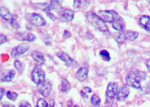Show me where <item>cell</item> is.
<instances>
[{"mask_svg": "<svg viewBox=\"0 0 150 107\" xmlns=\"http://www.w3.org/2000/svg\"><path fill=\"white\" fill-rule=\"evenodd\" d=\"M147 75L144 71H140L138 70H132L129 71L126 75V84L135 89H140L141 87V81L146 79Z\"/></svg>", "mask_w": 150, "mask_h": 107, "instance_id": "1", "label": "cell"}, {"mask_svg": "<svg viewBox=\"0 0 150 107\" xmlns=\"http://www.w3.org/2000/svg\"><path fill=\"white\" fill-rule=\"evenodd\" d=\"M87 19L89 23L93 26L96 30H99L102 33H108V27L106 25V22L101 18H99V15L95 14L92 12H88L87 14Z\"/></svg>", "mask_w": 150, "mask_h": 107, "instance_id": "2", "label": "cell"}, {"mask_svg": "<svg viewBox=\"0 0 150 107\" xmlns=\"http://www.w3.org/2000/svg\"><path fill=\"white\" fill-rule=\"evenodd\" d=\"M45 74L44 71L40 68L39 66H36L32 71V79H33V83L39 86L40 84L45 82Z\"/></svg>", "mask_w": 150, "mask_h": 107, "instance_id": "3", "label": "cell"}, {"mask_svg": "<svg viewBox=\"0 0 150 107\" xmlns=\"http://www.w3.org/2000/svg\"><path fill=\"white\" fill-rule=\"evenodd\" d=\"M118 14L114 10H100L99 12V18L105 22L113 23Z\"/></svg>", "mask_w": 150, "mask_h": 107, "instance_id": "4", "label": "cell"}, {"mask_svg": "<svg viewBox=\"0 0 150 107\" xmlns=\"http://www.w3.org/2000/svg\"><path fill=\"white\" fill-rule=\"evenodd\" d=\"M29 48H30V46L27 44H20L13 48L10 55L13 58H16L24 54L26 51L29 50Z\"/></svg>", "mask_w": 150, "mask_h": 107, "instance_id": "5", "label": "cell"}, {"mask_svg": "<svg viewBox=\"0 0 150 107\" xmlns=\"http://www.w3.org/2000/svg\"><path fill=\"white\" fill-rule=\"evenodd\" d=\"M118 93V83H110L106 88V96L108 100H113Z\"/></svg>", "mask_w": 150, "mask_h": 107, "instance_id": "6", "label": "cell"}, {"mask_svg": "<svg viewBox=\"0 0 150 107\" xmlns=\"http://www.w3.org/2000/svg\"><path fill=\"white\" fill-rule=\"evenodd\" d=\"M52 90V84L49 81H45L38 86V91L43 97H48Z\"/></svg>", "mask_w": 150, "mask_h": 107, "instance_id": "7", "label": "cell"}, {"mask_svg": "<svg viewBox=\"0 0 150 107\" xmlns=\"http://www.w3.org/2000/svg\"><path fill=\"white\" fill-rule=\"evenodd\" d=\"M29 20H30V23L33 24L35 26H44L46 24L45 19L42 18L41 15L37 14H32L30 16Z\"/></svg>", "mask_w": 150, "mask_h": 107, "instance_id": "8", "label": "cell"}, {"mask_svg": "<svg viewBox=\"0 0 150 107\" xmlns=\"http://www.w3.org/2000/svg\"><path fill=\"white\" fill-rule=\"evenodd\" d=\"M129 95V87L126 85H124L121 87L120 89L118 90L117 95H116V99L118 101H123L126 99Z\"/></svg>", "mask_w": 150, "mask_h": 107, "instance_id": "9", "label": "cell"}, {"mask_svg": "<svg viewBox=\"0 0 150 107\" xmlns=\"http://www.w3.org/2000/svg\"><path fill=\"white\" fill-rule=\"evenodd\" d=\"M60 16L64 21H71L74 18V11L69 9L64 10L60 12Z\"/></svg>", "mask_w": 150, "mask_h": 107, "instance_id": "10", "label": "cell"}, {"mask_svg": "<svg viewBox=\"0 0 150 107\" xmlns=\"http://www.w3.org/2000/svg\"><path fill=\"white\" fill-rule=\"evenodd\" d=\"M32 58L37 63V66H41L44 64L45 63V57H44V55L40 52H37V51H34L32 52Z\"/></svg>", "mask_w": 150, "mask_h": 107, "instance_id": "11", "label": "cell"}, {"mask_svg": "<svg viewBox=\"0 0 150 107\" xmlns=\"http://www.w3.org/2000/svg\"><path fill=\"white\" fill-rule=\"evenodd\" d=\"M112 26H113V28H114V30H118V31H122V30H124V27H125L124 21H123L122 18H121L118 14L116 16L114 21H113Z\"/></svg>", "mask_w": 150, "mask_h": 107, "instance_id": "12", "label": "cell"}, {"mask_svg": "<svg viewBox=\"0 0 150 107\" xmlns=\"http://www.w3.org/2000/svg\"><path fill=\"white\" fill-rule=\"evenodd\" d=\"M0 15H1V17L4 19V20H6V21H8L9 23H12L13 21L15 20L14 18H13V16L12 14L10 13V11L8 10L5 8V7H1V9H0Z\"/></svg>", "mask_w": 150, "mask_h": 107, "instance_id": "13", "label": "cell"}, {"mask_svg": "<svg viewBox=\"0 0 150 107\" xmlns=\"http://www.w3.org/2000/svg\"><path fill=\"white\" fill-rule=\"evenodd\" d=\"M87 75H88V68H86V67H84V68L79 69L78 71L76 72L75 76H76V79L79 81L83 82V81H84L87 79Z\"/></svg>", "mask_w": 150, "mask_h": 107, "instance_id": "14", "label": "cell"}, {"mask_svg": "<svg viewBox=\"0 0 150 107\" xmlns=\"http://www.w3.org/2000/svg\"><path fill=\"white\" fill-rule=\"evenodd\" d=\"M139 22L141 24V26L144 30L147 31H150V17L149 16H146V15H143L140 18Z\"/></svg>", "mask_w": 150, "mask_h": 107, "instance_id": "15", "label": "cell"}, {"mask_svg": "<svg viewBox=\"0 0 150 107\" xmlns=\"http://www.w3.org/2000/svg\"><path fill=\"white\" fill-rule=\"evenodd\" d=\"M57 57H59L60 59H62L64 62L66 63L67 64H68V65H72V64H73V63L75 62L74 59H72L68 54L64 53L63 52H58V53H57Z\"/></svg>", "mask_w": 150, "mask_h": 107, "instance_id": "16", "label": "cell"}, {"mask_svg": "<svg viewBox=\"0 0 150 107\" xmlns=\"http://www.w3.org/2000/svg\"><path fill=\"white\" fill-rule=\"evenodd\" d=\"M124 39L125 41H135L136 39L138 37V33L134 32V31H126L125 33H123Z\"/></svg>", "mask_w": 150, "mask_h": 107, "instance_id": "17", "label": "cell"}, {"mask_svg": "<svg viewBox=\"0 0 150 107\" xmlns=\"http://www.w3.org/2000/svg\"><path fill=\"white\" fill-rule=\"evenodd\" d=\"M71 90V86H70V83L66 79L62 78L61 79V85H60V90L61 92L64 94H66Z\"/></svg>", "mask_w": 150, "mask_h": 107, "instance_id": "18", "label": "cell"}, {"mask_svg": "<svg viewBox=\"0 0 150 107\" xmlns=\"http://www.w3.org/2000/svg\"><path fill=\"white\" fill-rule=\"evenodd\" d=\"M15 71L11 70V71H8L5 75L2 76L1 81H2V82H10V81L13 80V79L15 78Z\"/></svg>", "mask_w": 150, "mask_h": 107, "instance_id": "19", "label": "cell"}, {"mask_svg": "<svg viewBox=\"0 0 150 107\" xmlns=\"http://www.w3.org/2000/svg\"><path fill=\"white\" fill-rule=\"evenodd\" d=\"M35 6L37 9L42 10H44L46 13H48L50 10H52L50 4H48V3H37V4H35Z\"/></svg>", "mask_w": 150, "mask_h": 107, "instance_id": "20", "label": "cell"}, {"mask_svg": "<svg viewBox=\"0 0 150 107\" xmlns=\"http://www.w3.org/2000/svg\"><path fill=\"white\" fill-rule=\"evenodd\" d=\"M91 102L95 106H99L101 104V99L97 95H94L91 98Z\"/></svg>", "mask_w": 150, "mask_h": 107, "instance_id": "21", "label": "cell"}, {"mask_svg": "<svg viewBox=\"0 0 150 107\" xmlns=\"http://www.w3.org/2000/svg\"><path fill=\"white\" fill-rule=\"evenodd\" d=\"M99 55L103 60L105 61H110L111 60V56H110V53L106 50H102L100 51L99 52Z\"/></svg>", "mask_w": 150, "mask_h": 107, "instance_id": "22", "label": "cell"}, {"mask_svg": "<svg viewBox=\"0 0 150 107\" xmlns=\"http://www.w3.org/2000/svg\"><path fill=\"white\" fill-rule=\"evenodd\" d=\"M35 39H36V37L33 35V33H25L24 35L22 36V40L26 41H35Z\"/></svg>", "mask_w": 150, "mask_h": 107, "instance_id": "23", "label": "cell"}, {"mask_svg": "<svg viewBox=\"0 0 150 107\" xmlns=\"http://www.w3.org/2000/svg\"><path fill=\"white\" fill-rule=\"evenodd\" d=\"M6 97L9 98L10 100H11V101H15L17 99V98H18V94L9 90V91L6 92Z\"/></svg>", "mask_w": 150, "mask_h": 107, "instance_id": "24", "label": "cell"}, {"mask_svg": "<svg viewBox=\"0 0 150 107\" xmlns=\"http://www.w3.org/2000/svg\"><path fill=\"white\" fill-rule=\"evenodd\" d=\"M37 107H48V104L44 98H39L37 102Z\"/></svg>", "mask_w": 150, "mask_h": 107, "instance_id": "25", "label": "cell"}, {"mask_svg": "<svg viewBox=\"0 0 150 107\" xmlns=\"http://www.w3.org/2000/svg\"><path fill=\"white\" fill-rule=\"evenodd\" d=\"M50 6H51L52 10L60 9V7H61L59 1H51L50 2Z\"/></svg>", "mask_w": 150, "mask_h": 107, "instance_id": "26", "label": "cell"}, {"mask_svg": "<svg viewBox=\"0 0 150 107\" xmlns=\"http://www.w3.org/2000/svg\"><path fill=\"white\" fill-rule=\"evenodd\" d=\"M81 6V1H78V0H75L73 2V7L75 9H79Z\"/></svg>", "mask_w": 150, "mask_h": 107, "instance_id": "27", "label": "cell"}, {"mask_svg": "<svg viewBox=\"0 0 150 107\" xmlns=\"http://www.w3.org/2000/svg\"><path fill=\"white\" fill-rule=\"evenodd\" d=\"M15 68H16V69H18V70H20V69L21 68L22 65H21V62H20L19 60H15Z\"/></svg>", "mask_w": 150, "mask_h": 107, "instance_id": "28", "label": "cell"}, {"mask_svg": "<svg viewBox=\"0 0 150 107\" xmlns=\"http://www.w3.org/2000/svg\"><path fill=\"white\" fill-rule=\"evenodd\" d=\"M0 43H1V45H3V44H4V43H6V41H7V39H6V36L3 35V34H1L0 35Z\"/></svg>", "mask_w": 150, "mask_h": 107, "instance_id": "29", "label": "cell"}, {"mask_svg": "<svg viewBox=\"0 0 150 107\" xmlns=\"http://www.w3.org/2000/svg\"><path fill=\"white\" fill-rule=\"evenodd\" d=\"M19 107H31V106L30 105V103L28 101H21L20 105H19Z\"/></svg>", "mask_w": 150, "mask_h": 107, "instance_id": "30", "label": "cell"}, {"mask_svg": "<svg viewBox=\"0 0 150 107\" xmlns=\"http://www.w3.org/2000/svg\"><path fill=\"white\" fill-rule=\"evenodd\" d=\"M70 37H71V33H70V32H68V30H65L64 33V38L68 39Z\"/></svg>", "mask_w": 150, "mask_h": 107, "instance_id": "31", "label": "cell"}, {"mask_svg": "<svg viewBox=\"0 0 150 107\" xmlns=\"http://www.w3.org/2000/svg\"><path fill=\"white\" fill-rule=\"evenodd\" d=\"M11 26H12L15 29H18V28H19V25H18V23L17 22V21H15V20L13 21V22L11 23Z\"/></svg>", "mask_w": 150, "mask_h": 107, "instance_id": "32", "label": "cell"}, {"mask_svg": "<svg viewBox=\"0 0 150 107\" xmlns=\"http://www.w3.org/2000/svg\"><path fill=\"white\" fill-rule=\"evenodd\" d=\"M4 93H5V90L3 89V88H1V90H0V99H1V100L3 99Z\"/></svg>", "mask_w": 150, "mask_h": 107, "instance_id": "33", "label": "cell"}, {"mask_svg": "<svg viewBox=\"0 0 150 107\" xmlns=\"http://www.w3.org/2000/svg\"><path fill=\"white\" fill-rule=\"evenodd\" d=\"M80 95H81V96L84 99H87V95L84 92V90H81V91H80Z\"/></svg>", "mask_w": 150, "mask_h": 107, "instance_id": "34", "label": "cell"}, {"mask_svg": "<svg viewBox=\"0 0 150 107\" xmlns=\"http://www.w3.org/2000/svg\"><path fill=\"white\" fill-rule=\"evenodd\" d=\"M145 65H146V67H147L148 70L150 71V59L146 60V62H145Z\"/></svg>", "mask_w": 150, "mask_h": 107, "instance_id": "35", "label": "cell"}, {"mask_svg": "<svg viewBox=\"0 0 150 107\" xmlns=\"http://www.w3.org/2000/svg\"><path fill=\"white\" fill-rule=\"evenodd\" d=\"M84 90H85V91L87 93H91V91H92L90 87H87V86H85V87H84Z\"/></svg>", "mask_w": 150, "mask_h": 107, "instance_id": "36", "label": "cell"}, {"mask_svg": "<svg viewBox=\"0 0 150 107\" xmlns=\"http://www.w3.org/2000/svg\"><path fill=\"white\" fill-rule=\"evenodd\" d=\"M47 15H48V17H49V18H51L52 20H55V19H56V18H55L54 16H53V15L52 14H50L49 12H48V13H47Z\"/></svg>", "mask_w": 150, "mask_h": 107, "instance_id": "37", "label": "cell"}, {"mask_svg": "<svg viewBox=\"0 0 150 107\" xmlns=\"http://www.w3.org/2000/svg\"><path fill=\"white\" fill-rule=\"evenodd\" d=\"M3 107H15V106H13L11 104H8V103H5L3 105Z\"/></svg>", "mask_w": 150, "mask_h": 107, "instance_id": "38", "label": "cell"}, {"mask_svg": "<svg viewBox=\"0 0 150 107\" xmlns=\"http://www.w3.org/2000/svg\"><path fill=\"white\" fill-rule=\"evenodd\" d=\"M54 105H55V101H53V99H51V100H50V106L53 107V106H54Z\"/></svg>", "mask_w": 150, "mask_h": 107, "instance_id": "39", "label": "cell"}, {"mask_svg": "<svg viewBox=\"0 0 150 107\" xmlns=\"http://www.w3.org/2000/svg\"><path fill=\"white\" fill-rule=\"evenodd\" d=\"M73 107H79V106H74Z\"/></svg>", "mask_w": 150, "mask_h": 107, "instance_id": "40", "label": "cell"}, {"mask_svg": "<svg viewBox=\"0 0 150 107\" xmlns=\"http://www.w3.org/2000/svg\"><path fill=\"white\" fill-rule=\"evenodd\" d=\"M148 3H149V5H150V0H149V1H148Z\"/></svg>", "mask_w": 150, "mask_h": 107, "instance_id": "41", "label": "cell"}]
</instances>
